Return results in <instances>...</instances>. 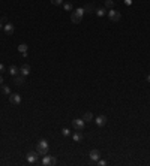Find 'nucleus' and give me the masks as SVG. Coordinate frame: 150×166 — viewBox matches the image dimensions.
<instances>
[{"instance_id": "nucleus-15", "label": "nucleus", "mask_w": 150, "mask_h": 166, "mask_svg": "<svg viewBox=\"0 0 150 166\" xmlns=\"http://www.w3.org/2000/svg\"><path fill=\"white\" fill-rule=\"evenodd\" d=\"M83 120H84V121H87V123H89V121H92V120H93V114H92V112H89V111H87V112H84Z\"/></svg>"}, {"instance_id": "nucleus-9", "label": "nucleus", "mask_w": 150, "mask_h": 166, "mask_svg": "<svg viewBox=\"0 0 150 166\" xmlns=\"http://www.w3.org/2000/svg\"><path fill=\"white\" fill-rule=\"evenodd\" d=\"M14 26L12 24H5V27H3V32H5V35L6 36H12L14 35Z\"/></svg>"}, {"instance_id": "nucleus-14", "label": "nucleus", "mask_w": 150, "mask_h": 166, "mask_svg": "<svg viewBox=\"0 0 150 166\" xmlns=\"http://www.w3.org/2000/svg\"><path fill=\"white\" fill-rule=\"evenodd\" d=\"M18 51H20V53L23 54L24 57H26V56H27V45H26V44H21V45H18Z\"/></svg>"}, {"instance_id": "nucleus-20", "label": "nucleus", "mask_w": 150, "mask_h": 166, "mask_svg": "<svg viewBox=\"0 0 150 166\" xmlns=\"http://www.w3.org/2000/svg\"><path fill=\"white\" fill-rule=\"evenodd\" d=\"M63 8H65V11H72V3H65V5H63Z\"/></svg>"}, {"instance_id": "nucleus-27", "label": "nucleus", "mask_w": 150, "mask_h": 166, "mask_svg": "<svg viewBox=\"0 0 150 166\" xmlns=\"http://www.w3.org/2000/svg\"><path fill=\"white\" fill-rule=\"evenodd\" d=\"M0 28H3V24H2V21H0Z\"/></svg>"}, {"instance_id": "nucleus-12", "label": "nucleus", "mask_w": 150, "mask_h": 166, "mask_svg": "<svg viewBox=\"0 0 150 166\" xmlns=\"http://www.w3.org/2000/svg\"><path fill=\"white\" fill-rule=\"evenodd\" d=\"M83 138H84V136H83V133H81L80 130H75V133L72 135V139H74L75 142H81Z\"/></svg>"}, {"instance_id": "nucleus-1", "label": "nucleus", "mask_w": 150, "mask_h": 166, "mask_svg": "<svg viewBox=\"0 0 150 166\" xmlns=\"http://www.w3.org/2000/svg\"><path fill=\"white\" fill-rule=\"evenodd\" d=\"M36 151L39 153V156H45V154H48V151H50V144H48L45 139L38 141V144H36Z\"/></svg>"}, {"instance_id": "nucleus-28", "label": "nucleus", "mask_w": 150, "mask_h": 166, "mask_svg": "<svg viewBox=\"0 0 150 166\" xmlns=\"http://www.w3.org/2000/svg\"><path fill=\"white\" fill-rule=\"evenodd\" d=\"M147 81H149V82H150V75H149V76H147Z\"/></svg>"}, {"instance_id": "nucleus-10", "label": "nucleus", "mask_w": 150, "mask_h": 166, "mask_svg": "<svg viewBox=\"0 0 150 166\" xmlns=\"http://www.w3.org/2000/svg\"><path fill=\"white\" fill-rule=\"evenodd\" d=\"M24 81H26V76L24 75H15L14 76V82H15L17 85H23Z\"/></svg>"}, {"instance_id": "nucleus-26", "label": "nucleus", "mask_w": 150, "mask_h": 166, "mask_svg": "<svg viewBox=\"0 0 150 166\" xmlns=\"http://www.w3.org/2000/svg\"><path fill=\"white\" fill-rule=\"evenodd\" d=\"M2 84H3V76L0 75V85H2Z\"/></svg>"}, {"instance_id": "nucleus-24", "label": "nucleus", "mask_w": 150, "mask_h": 166, "mask_svg": "<svg viewBox=\"0 0 150 166\" xmlns=\"http://www.w3.org/2000/svg\"><path fill=\"white\" fill-rule=\"evenodd\" d=\"M98 165H101V166H105V165H107V162H105V160H101V159H99V160H98Z\"/></svg>"}, {"instance_id": "nucleus-23", "label": "nucleus", "mask_w": 150, "mask_h": 166, "mask_svg": "<svg viewBox=\"0 0 150 166\" xmlns=\"http://www.w3.org/2000/svg\"><path fill=\"white\" fill-rule=\"evenodd\" d=\"M96 14H98L99 17H102V15L105 14V9H102V8H101V9H98V11H96Z\"/></svg>"}, {"instance_id": "nucleus-17", "label": "nucleus", "mask_w": 150, "mask_h": 166, "mask_svg": "<svg viewBox=\"0 0 150 166\" xmlns=\"http://www.w3.org/2000/svg\"><path fill=\"white\" fill-rule=\"evenodd\" d=\"M83 9H84V12H87V14H92V12L95 11V8H93V5H90V3H89V5H86V6H84Z\"/></svg>"}, {"instance_id": "nucleus-19", "label": "nucleus", "mask_w": 150, "mask_h": 166, "mask_svg": "<svg viewBox=\"0 0 150 166\" xmlns=\"http://www.w3.org/2000/svg\"><path fill=\"white\" fill-rule=\"evenodd\" d=\"M113 6H114V0H105V8L113 9Z\"/></svg>"}, {"instance_id": "nucleus-16", "label": "nucleus", "mask_w": 150, "mask_h": 166, "mask_svg": "<svg viewBox=\"0 0 150 166\" xmlns=\"http://www.w3.org/2000/svg\"><path fill=\"white\" fill-rule=\"evenodd\" d=\"M18 72H20V69H18L17 66H11V67H9V74L12 75V76L18 75Z\"/></svg>"}, {"instance_id": "nucleus-3", "label": "nucleus", "mask_w": 150, "mask_h": 166, "mask_svg": "<svg viewBox=\"0 0 150 166\" xmlns=\"http://www.w3.org/2000/svg\"><path fill=\"white\" fill-rule=\"evenodd\" d=\"M72 126H74V129H75V130L83 132V130H84V127H86V121H84L83 118H75V120H72Z\"/></svg>"}, {"instance_id": "nucleus-6", "label": "nucleus", "mask_w": 150, "mask_h": 166, "mask_svg": "<svg viewBox=\"0 0 150 166\" xmlns=\"http://www.w3.org/2000/svg\"><path fill=\"white\" fill-rule=\"evenodd\" d=\"M57 163V160H56V157H53V156H44V159H42V165L44 166H50V165H56Z\"/></svg>"}, {"instance_id": "nucleus-18", "label": "nucleus", "mask_w": 150, "mask_h": 166, "mask_svg": "<svg viewBox=\"0 0 150 166\" xmlns=\"http://www.w3.org/2000/svg\"><path fill=\"white\" fill-rule=\"evenodd\" d=\"M2 93H3V94H8V96H9V94H11V88H9L8 85H3V84H2Z\"/></svg>"}, {"instance_id": "nucleus-22", "label": "nucleus", "mask_w": 150, "mask_h": 166, "mask_svg": "<svg viewBox=\"0 0 150 166\" xmlns=\"http://www.w3.org/2000/svg\"><path fill=\"white\" fill-rule=\"evenodd\" d=\"M62 133H63V136H69V135H71V130H69V129H63Z\"/></svg>"}, {"instance_id": "nucleus-2", "label": "nucleus", "mask_w": 150, "mask_h": 166, "mask_svg": "<svg viewBox=\"0 0 150 166\" xmlns=\"http://www.w3.org/2000/svg\"><path fill=\"white\" fill-rule=\"evenodd\" d=\"M83 15H84V9L83 8L75 9V11H72V14H71V21L74 24H80L83 21Z\"/></svg>"}, {"instance_id": "nucleus-7", "label": "nucleus", "mask_w": 150, "mask_h": 166, "mask_svg": "<svg viewBox=\"0 0 150 166\" xmlns=\"http://www.w3.org/2000/svg\"><path fill=\"white\" fill-rule=\"evenodd\" d=\"M9 102L12 103V105H20V103H21V96L18 94V93L9 94Z\"/></svg>"}, {"instance_id": "nucleus-4", "label": "nucleus", "mask_w": 150, "mask_h": 166, "mask_svg": "<svg viewBox=\"0 0 150 166\" xmlns=\"http://www.w3.org/2000/svg\"><path fill=\"white\" fill-rule=\"evenodd\" d=\"M27 162H29L30 165L38 163V162H39V153H38V151H30V153H27Z\"/></svg>"}, {"instance_id": "nucleus-11", "label": "nucleus", "mask_w": 150, "mask_h": 166, "mask_svg": "<svg viewBox=\"0 0 150 166\" xmlns=\"http://www.w3.org/2000/svg\"><path fill=\"white\" fill-rule=\"evenodd\" d=\"M95 121H96V124H98V127H102V126H105V124H107V117L105 115H99Z\"/></svg>"}, {"instance_id": "nucleus-25", "label": "nucleus", "mask_w": 150, "mask_h": 166, "mask_svg": "<svg viewBox=\"0 0 150 166\" xmlns=\"http://www.w3.org/2000/svg\"><path fill=\"white\" fill-rule=\"evenodd\" d=\"M0 72H5V66L3 65H0Z\"/></svg>"}, {"instance_id": "nucleus-13", "label": "nucleus", "mask_w": 150, "mask_h": 166, "mask_svg": "<svg viewBox=\"0 0 150 166\" xmlns=\"http://www.w3.org/2000/svg\"><path fill=\"white\" fill-rule=\"evenodd\" d=\"M20 72H21V75L27 76V75L30 74V66H29V65H23V66L20 67Z\"/></svg>"}, {"instance_id": "nucleus-21", "label": "nucleus", "mask_w": 150, "mask_h": 166, "mask_svg": "<svg viewBox=\"0 0 150 166\" xmlns=\"http://www.w3.org/2000/svg\"><path fill=\"white\" fill-rule=\"evenodd\" d=\"M51 3L56 6H60V5H63V0H51Z\"/></svg>"}, {"instance_id": "nucleus-8", "label": "nucleus", "mask_w": 150, "mask_h": 166, "mask_svg": "<svg viewBox=\"0 0 150 166\" xmlns=\"http://www.w3.org/2000/svg\"><path fill=\"white\" fill-rule=\"evenodd\" d=\"M89 157L92 159V162H98V160L101 159V153H99V150H92V151L89 153Z\"/></svg>"}, {"instance_id": "nucleus-5", "label": "nucleus", "mask_w": 150, "mask_h": 166, "mask_svg": "<svg viewBox=\"0 0 150 166\" xmlns=\"http://www.w3.org/2000/svg\"><path fill=\"white\" fill-rule=\"evenodd\" d=\"M108 18L111 19V21L117 23V21H120L122 15H120V12H117L116 9H110V11H108Z\"/></svg>"}]
</instances>
